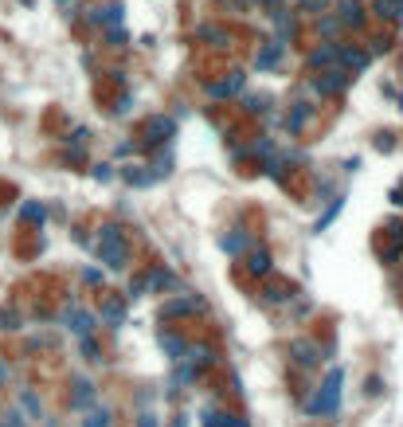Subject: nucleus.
Masks as SVG:
<instances>
[{
  "label": "nucleus",
  "instance_id": "obj_1",
  "mask_svg": "<svg viewBox=\"0 0 403 427\" xmlns=\"http://www.w3.org/2000/svg\"><path fill=\"white\" fill-rule=\"evenodd\" d=\"M98 259L106 270H125L130 267V239L118 224H106L102 235H98Z\"/></svg>",
  "mask_w": 403,
  "mask_h": 427
},
{
  "label": "nucleus",
  "instance_id": "obj_2",
  "mask_svg": "<svg viewBox=\"0 0 403 427\" xmlns=\"http://www.w3.org/2000/svg\"><path fill=\"white\" fill-rule=\"evenodd\" d=\"M341 384H344V368L337 365V368H329V373H325L318 396L306 404V412L309 415H337V408H341Z\"/></svg>",
  "mask_w": 403,
  "mask_h": 427
},
{
  "label": "nucleus",
  "instance_id": "obj_3",
  "mask_svg": "<svg viewBox=\"0 0 403 427\" xmlns=\"http://www.w3.org/2000/svg\"><path fill=\"white\" fill-rule=\"evenodd\" d=\"M349 83H353V75L333 63V67H325V71H318L313 79H309V95H318V98L344 95V90H349Z\"/></svg>",
  "mask_w": 403,
  "mask_h": 427
},
{
  "label": "nucleus",
  "instance_id": "obj_4",
  "mask_svg": "<svg viewBox=\"0 0 403 427\" xmlns=\"http://www.w3.org/2000/svg\"><path fill=\"white\" fill-rule=\"evenodd\" d=\"M172 137H176V118L169 114H153L141 126V149H165Z\"/></svg>",
  "mask_w": 403,
  "mask_h": 427
},
{
  "label": "nucleus",
  "instance_id": "obj_5",
  "mask_svg": "<svg viewBox=\"0 0 403 427\" xmlns=\"http://www.w3.org/2000/svg\"><path fill=\"white\" fill-rule=\"evenodd\" d=\"M204 310H208V302H204L200 294L184 290V294H176V298H169V302L161 306V321H172V317H188V314H204Z\"/></svg>",
  "mask_w": 403,
  "mask_h": 427
},
{
  "label": "nucleus",
  "instance_id": "obj_6",
  "mask_svg": "<svg viewBox=\"0 0 403 427\" xmlns=\"http://www.w3.org/2000/svg\"><path fill=\"white\" fill-rule=\"evenodd\" d=\"M290 357L298 368H313L321 365V361H329L333 357V345H318V341H306V337H298V341L290 345Z\"/></svg>",
  "mask_w": 403,
  "mask_h": 427
},
{
  "label": "nucleus",
  "instance_id": "obj_7",
  "mask_svg": "<svg viewBox=\"0 0 403 427\" xmlns=\"http://www.w3.org/2000/svg\"><path fill=\"white\" fill-rule=\"evenodd\" d=\"M125 20V4L122 0H106V4H94V8H86V24L90 28H114Z\"/></svg>",
  "mask_w": 403,
  "mask_h": 427
},
{
  "label": "nucleus",
  "instance_id": "obj_8",
  "mask_svg": "<svg viewBox=\"0 0 403 427\" xmlns=\"http://www.w3.org/2000/svg\"><path fill=\"white\" fill-rule=\"evenodd\" d=\"M384 232H388V244H380L376 255H380L384 267H395V263L403 259V224H388Z\"/></svg>",
  "mask_w": 403,
  "mask_h": 427
},
{
  "label": "nucleus",
  "instance_id": "obj_9",
  "mask_svg": "<svg viewBox=\"0 0 403 427\" xmlns=\"http://www.w3.org/2000/svg\"><path fill=\"white\" fill-rule=\"evenodd\" d=\"M63 321H67V330H71L74 337H86V333L98 330V314L94 310H83V306H67Z\"/></svg>",
  "mask_w": 403,
  "mask_h": 427
},
{
  "label": "nucleus",
  "instance_id": "obj_10",
  "mask_svg": "<svg viewBox=\"0 0 403 427\" xmlns=\"http://www.w3.org/2000/svg\"><path fill=\"white\" fill-rule=\"evenodd\" d=\"M243 86H247V75L243 71H227L223 79L208 83L204 90H208V98H235V95H243Z\"/></svg>",
  "mask_w": 403,
  "mask_h": 427
},
{
  "label": "nucleus",
  "instance_id": "obj_11",
  "mask_svg": "<svg viewBox=\"0 0 403 427\" xmlns=\"http://www.w3.org/2000/svg\"><path fill=\"white\" fill-rule=\"evenodd\" d=\"M337 67H344L349 75L368 71V51L356 48V43H337Z\"/></svg>",
  "mask_w": 403,
  "mask_h": 427
},
{
  "label": "nucleus",
  "instance_id": "obj_12",
  "mask_svg": "<svg viewBox=\"0 0 403 427\" xmlns=\"http://www.w3.org/2000/svg\"><path fill=\"white\" fill-rule=\"evenodd\" d=\"M337 20H341V28H349V32H360V28L368 24V16H364V4L360 0H337Z\"/></svg>",
  "mask_w": 403,
  "mask_h": 427
},
{
  "label": "nucleus",
  "instance_id": "obj_13",
  "mask_svg": "<svg viewBox=\"0 0 403 427\" xmlns=\"http://www.w3.org/2000/svg\"><path fill=\"white\" fill-rule=\"evenodd\" d=\"M282 55H286V43H282L278 36L267 39V43L258 48V55H255V71H274V67L282 63Z\"/></svg>",
  "mask_w": 403,
  "mask_h": 427
},
{
  "label": "nucleus",
  "instance_id": "obj_14",
  "mask_svg": "<svg viewBox=\"0 0 403 427\" xmlns=\"http://www.w3.org/2000/svg\"><path fill=\"white\" fill-rule=\"evenodd\" d=\"M337 63V43H321V48H313V51H306V71H325V67H333Z\"/></svg>",
  "mask_w": 403,
  "mask_h": 427
},
{
  "label": "nucleus",
  "instance_id": "obj_15",
  "mask_svg": "<svg viewBox=\"0 0 403 427\" xmlns=\"http://www.w3.org/2000/svg\"><path fill=\"white\" fill-rule=\"evenodd\" d=\"M71 408H79V412H86L90 404H94V396H98V388H94V380H86V377H74V384H71Z\"/></svg>",
  "mask_w": 403,
  "mask_h": 427
},
{
  "label": "nucleus",
  "instance_id": "obj_16",
  "mask_svg": "<svg viewBox=\"0 0 403 427\" xmlns=\"http://www.w3.org/2000/svg\"><path fill=\"white\" fill-rule=\"evenodd\" d=\"M141 279H145V290L149 294H161V290H172V286H176V275H172V270H165V267H149Z\"/></svg>",
  "mask_w": 403,
  "mask_h": 427
},
{
  "label": "nucleus",
  "instance_id": "obj_17",
  "mask_svg": "<svg viewBox=\"0 0 403 427\" xmlns=\"http://www.w3.org/2000/svg\"><path fill=\"white\" fill-rule=\"evenodd\" d=\"M270 270H274V255H270L267 247H255V251L247 255V275H255V279H267Z\"/></svg>",
  "mask_w": 403,
  "mask_h": 427
},
{
  "label": "nucleus",
  "instance_id": "obj_18",
  "mask_svg": "<svg viewBox=\"0 0 403 427\" xmlns=\"http://www.w3.org/2000/svg\"><path fill=\"white\" fill-rule=\"evenodd\" d=\"M122 181L134 184V188H149V184H157L161 177H157V172H149L145 165H125V169H122Z\"/></svg>",
  "mask_w": 403,
  "mask_h": 427
},
{
  "label": "nucleus",
  "instance_id": "obj_19",
  "mask_svg": "<svg viewBox=\"0 0 403 427\" xmlns=\"http://www.w3.org/2000/svg\"><path fill=\"white\" fill-rule=\"evenodd\" d=\"M196 39H204V43H211V48H231V32L220 24H204L200 32H196Z\"/></svg>",
  "mask_w": 403,
  "mask_h": 427
},
{
  "label": "nucleus",
  "instance_id": "obj_20",
  "mask_svg": "<svg viewBox=\"0 0 403 427\" xmlns=\"http://www.w3.org/2000/svg\"><path fill=\"white\" fill-rule=\"evenodd\" d=\"M102 321H106L110 330L122 326V321H125V302H122V298H106V302H102Z\"/></svg>",
  "mask_w": 403,
  "mask_h": 427
},
{
  "label": "nucleus",
  "instance_id": "obj_21",
  "mask_svg": "<svg viewBox=\"0 0 403 427\" xmlns=\"http://www.w3.org/2000/svg\"><path fill=\"white\" fill-rule=\"evenodd\" d=\"M184 357H188V361H192L200 373L216 365V349H211V345H188V353H184Z\"/></svg>",
  "mask_w": 403,
  "mask_h": 427
},
{
  "label": "nucleus",
  "instance_id": "obj_22",
  "mask_svg": "<svg viewBox=\"0 0 403 427\" xmlns=\"http://www.w3.org/2000/svg\"><path fill=\"white\" fill-rule=\"evenodd\" d=\"M372 12L380 20H400L403 24V0H372Z\"/></svg>",
  "mask_w": 403,
  "mask_h": 427
},
{
  "label": "nucleus",
  "instance_id": "obj_23",
  "mask_svg": "<svg viewBox=\"0 0 403 427\" xmlns=\"http://www.w3.org/2000/svg\"><path fill=\"white\" fill-rule=\"evenodd\" d=\"M161 349H165V353L172 357V361H180L184 353H188V341H184V337H176V333H161Z\"/></svg>",
  "mask_w": 403,
  "mask_h": 427
},
{
  "label": "nucleus",
  "instance_id": "obj_24",
  "mask_svg": "<svg viewBox=\"0 0 403 427\" xmlns=\"http://www.w3.org/2000/svg\"><path fill=\"white\" fill-rule=\"evenodd\" d=\"M309 122V106L306 102H293V110H290V118H286V130L290 134H302V126Z\"/></svg>",
  "mask_w": 403,
  "mask_h": 427
},
{
  "label": "nucleus",
  "instance_id": "obj_25",
  "mask_svg": "<svg viewBox=\"0 0 403 427\" xmlns=\"http://www.w3.org/2000/svg\"><path fill=\"white\" fill-rule=\"evenodd\" d=\"M83 427H114V412L110 408H90L83 415Z\"/></svg>",
  "mask_w": 403,
  "mask_h": 427
},
{
  "label": "nucleus",
  "instance_id": "obj_26",
  "mask_svg": "<svg viewBox=\"0 0 403 427\" xmlns=\"http://www.w3.org/2000/svg\"><path fill=\"white\" fill-rule=\"evenodd\" d=\"M262 298H267V302H274V306H282V302H290V298H293V286H290V282H278V286L270 282L267 290H262Z\"/></svg>",
  "mask_w": 403,
  "mask_h": 427
},
{
  "label": "nucleus",
  "instance_id": "obj_27",
  "mask_svg": "<svg viewBox=\"0 0 403 427\" xmlns=\"http://www.w3.org/2000/svg\"><path fill=\"white\" fill-rule=\"evenodd\" d=\"M79 353H83L86 361H106V357H102V345H98V337H94V333H86V337H79Z\"/></svg>",
  "mask_w": 403,
  "mask_h": 427
},
{
  "label": "nucleus",
  "instance_id": "obj_28",
  "mask_svg": "<svg viewBox=\"0 0 403 427\" xmlns=\"http://www.w3.org/2000/svg\"><path fill=\"white\" fill-rule=\"evenodd\" d=\"M20 408H24L32 419H39V415H43V404H39V396L32 388H20Z\"/></svg>",
  "mask_w": 403,
  "mask_h": 427
},
{
  "label": "nucleus",
  "instance_id": "obj_29",
  "mask_svg": "<svg viewBox=\"0 0 403 427\" xmlns=\"http://www.w3.org/2000/svg\"><path fill=\"white\" fill-rule=\"evenodd\" d=\"M231 415H235V412H220V408H204V419H200V424H204V427H227V424H231Z\"/></svg>",
  "mask_w": 403,
  "mask_h": 427
},
{
  "label": "nucleus",
  "instance_id": "obj_30",
  "mask_svg": "<svg viewBox=\"0 0 403 427\" xmlns=\"http://www.w3.org/2000/svg\"><path fill=\"white\" fill-rule=\"evenodd\" d=\"M43 216H48V212H43V204H36V200H24V204H20V220L43 224Z\"/></svg>",
  "mask_w": 403,
  "mask_h": 427
},
{
  "label": "nucleus",
  "instance_id": "obj_31",
  "mask_svg": "<svg viewBox=\"0 0 403 427\" xmlns=\"http://www.w3.org/2000/svg\"><path fill=\"white\" fill-rule=\"evenodd\" d=\"M341 208H344V200H341V196H337V200H333V204L325 208V216H321V220L313 224V232H325V228H329V224L337 220V216H341Z\"/></svg>",
  "mask_w": 403,
  "mask_h": 427
},
{
  "label": "nucleus",
  "instance_id": "obj_32",
  "mask_svg": "<svg viewBox=\"0 0 403 427\" xmlns=\"http://www.w3.org/2000/svg\"><path fill=\"white\" fill-rule=\"evenodd\" d=\"M337 32H341V20H337V16H321L318 20V36L321 39H337Z\"/></svg>",
  "mask_w": 403,
  "mask_h": 427
},
{
  "label": "nucleus",
  "instance_id": "obj_33",
  "mask_svg": "<svg viewBox=\"0 0 403 427\" xmlns=\"http://www.w3.org/2000/svg\"><path fill=\"white\" fill-rule=\"evenodd\" d=\"M329 4L333 0H298V8L306 16H321V12H329Z\"/></svg>",
  "mask_w": 403,
  "mask_h": 427
},
{
  "label": "nucleus",
  "instance_id": "obj_34",
  "mask_svg": "<svg viewBox=\"0 0 403 427\" xmlns=\"http://www.w3.org/2000/svg\"><path fill=\"white\" fill-rule=\"evenodd\" d=\"M223 247H227V251H247V247H251V235H223Z\"/></svg>",
  "mask_w": 403,
  "mask_h": 427
},
{
  "label": "nucleus",
  "instance_id": "obj_35",
  "mask_svg": "<svg viewBox=\"0 0 403 427\" xmlns=\"http://www.w3.org/2000/svg\"><path fill=\"white\" fill-rule=\"evenodd\" d=\"M125 28L122 24H114V28H106V43H110V48H125Z\"/></svg>",
  "mask_w": 403,
  "mask_h": 427
},
{
  "label": "nucleus",
  "instance_id": "obj_36",
  "mask_svg": "<svg viewBox=\"0 0 403 427\" xmlns=\"http://www.w3.org/2000/svg\"><path fill=\"white\" fill-rule=\"evenodd\" d=\"M243 106H247V114H267V98H258V95H251V98H243Z\"/></svg>",
  "mask_w": 403,
  "mask_h": 427
},
{
  "label": "nucleus",
  "instance_id": "obj_37",
  "mask_svg": "<svg viewBox=\"0 0 403 427\" xmlns=\"http://www.w3.org/2000/svg\"><path fill=\"white\" fill-rule=\"evenodd\" d=\"M149 169H157V177H169V169H172V153L165 149V153H161V157L153 161V165H149Z\"/></svg>",
  "mask_w": 403,
  "mask_h": 427
},
{
  "label": "nucleus",
  "instance_id": "obj_38",
  "mask_svg": "<svg viewBox=\"0 0 403 427\" xmlns=\"http://www.w3.org/2000/svg\"><path fill=\"white\" fill-rule=\"evenodd\" d=\"M251 149H255L258 157H274V141H270L267 134H262V137H255V146H251Z\"/></svg>",
  "mask_w": 403,
  "mask_h": 427
},
{
  "label": "nucleus",
  "instance_id": "obj_39",
  "mask_svg": "<svg viewBox=\"0 0 403 427\" xmlns=\"http://www.w3.org/2000/svg\"><path fill=\"white\" fill-rule=\"evenodd\" d=\"M0 330H20V314L16 310H0Z\"/></svg>",
  "mask_w": 403,
  "mask_h": 427
},
{
  "label": "nucleus",
  "instance_id": "obj_40",
  "mask_svg": "<svg viewBox=\"0 0 403 427\" xmlns=\"http://www.w3.org/2000/svg\"><path fill=\"white\" fill-rule=\"evenodd\" d=\"M0 427H28L24 412H4L0 415Z\"/></svg>",
  "mask_w": 403,
  "mask_h": 427
},
{
  "label": "nucleus",
  "instance_id": "obj_41",
  "mask_svg": "<svg viewBox=\"0 0 403 427\" xmlns=\"http://www.w3.org/2000/svg\"><path fill=\"white\" fill-rule=\"evenodd\" d=\"M130 106H134V95H122V98L110 106V110H114V114H130Z\"/></svg>",
  "mask_w": 403,
  "mask_h": 427
},
{
  "label": "nucleus",
  "instance_id": "obj_42",
  "mask_svg": "<svg viewBox=\"0 0 403 427\" xmlns=\"http://www.w3.org/2000/svg\"><path fill=\"white\" fill-rule=\"evenodd\" d=\"M391 146H395L391 134H376V149H380V153H391Z\"/></svg>",
  "mask_w": 403,
  "mask_h": 427
},
{
  "label": "nucleus",
  "instance_id": "obj_43",
  "mask_svg": "<svg viewBox=\"0 0 403 427\" xmlns=\"http://www.w3.org/2000/svg\"><path fill=\"white\" fill-rule=\"evenodd\" d=\"M388 48H391V39H388V36H376V39H372V51H376V55H384Z\"/></svg>",
  "mask_w": 403,
  "mask_h": 427
},
{
  "label": "nucleus",
  "instance_id": "obj_44",
  "mask_svg": "<svg viewBox=\"0 0 403 427\" xmlns=\"http://www.w3.org/2000/svg\"><path fill=\"white\" fill-rule=\"evenodd\" d=\"M110 177H114L110 165H94V181H110Z\"/></svg>",
  "mask_w": 403,
  "mask_h": 427
},
{
  "label": "nucleus",
  "instance_id": "obj_45",
  "mask_svg": "<svg viewBox=\"0 0 403 427\" xmlns=\"http://www.w3.org/2000/svg\"><path fill=\"white\" fill-rule=\"evenodd\" d=\"M137 427H157V415H153V412H141V415H137Z\"/></svg>",
  "mask_w": 403,
  "mask_h": 427
},
{
  "label": "nucleus",
  "instance_id": "obj_46",
  "mask_svg": "<svg viewBox=\"0 0 403 427\" xmlns=\"http://www.w3.org/2000/svg\"><path fill=\"white\" fill-rule=\"evenodd\" d=\"M83 279H86V282H90V286H94V282H102V270H94V267H86V270H83Z\"/></svg>",
  "mask_w": 403,
  "mask_h": 427
},
{
  "label": "nucleus",
  "instance_id": "obj_47",
  "mask_svg": "<svg viewBox=\"0 0 403 427\" xmlns=\"http://www.w3.org/2000/svg\"><path fill=\"white\" fill-rule=\"evenodd\" d=\"M223 4H227V8H235V12H247V4H251V0H223Z\"/></svg>",
  "mask_w": 403,
  "mask_h": 427
},
{
  "label": "nucleus",
  "instance_id": "obj_48",
  "mask_svg": "<svg viewBox=\"0 0 403 427\" xmlns=\"http://www.w3.org/2000/svg\"><path fill=\"white\" fill-rule=\"evenodd\" d=\"M391 200H395V204H403V181L395 184V188H391Z\"/></svg>",
  "mask_w": 403,
  "mask_h": 427
},
{
  "label": "nucleus",
  "instance_id": "obj_49",
  "mask_svg": "<svg viewBox=\"0 0 403 427\" xmlns=\"http://www.w3.org/2000/svg\"><path fill=\"white\" fill-rule=\"evenodd\" d=\"M172 427H188V415H176V419H172Z\"/></svg>",
  "mask_w": 403,
  "mask_h": 427
},
{
  "label": "nucleus",
  "instance_id": "obj_50",
  "mask_svg": "<svg viewBox=\"0 0 403 427\" xmlns=\"http://www.w3.org/2000/svg\"><path fill=\"white\" fill-rule=\"evenodd\" d=\"M258 4H267V8H274V4H282V0H258Z\"/></svg>",
  "mask_w": 403,
  "mask_h": 427
},
{
  "label": "nucleus",
  "instance_id": "obj_51",
  "mask_svg": "<svg viewBox=\"0 0 403 427\" xmlns=\"http://www.w3.org/2000/svg\"><path fill=\"white\" fill-rule=\"evenodd\" d=\"M55 4H67V0H55Z\"/></svg>",
  "mask_w": 403,
  "mask_h": 427
},
{
  "label": "nucleus",
  "instance_id": "obj_52",
  "mask_svg": "<svg viewBox=\"0 0 403 427\" xmlns=\"http://www.w3.org/2000/svg\"><path fill=\"white\" fill-rule=\"evenodd\" d=\"M24 4H32V0H24Z\"/></svg>",
  "mask_w": 403,
  "mask_h": 427
}]
</instances>
